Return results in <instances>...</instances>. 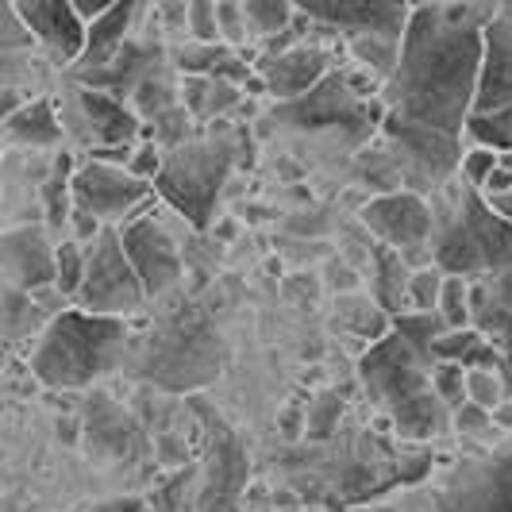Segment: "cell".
Instances as JSON below:
<instances>
[{
	"instance_id": "6da1fadb",
	"label": "cell",
	"mask_w": 512,
	"mask_h": 512,
	"mask_svg": "<svg viewBox=\"0 0 512 512\" xmlns=\"http://www.w3.org/2000/svg\"><path fill=\"white\" fill-rule=\"evenodd\" d=\"M493 4H420L409 12L397 70L385 81V124L459 139L482 74Z\"/></svg>"
},
{
	"instance_id": "7a4b0ae2",
	"label": "cell",
	"mask_w": 512,
	"mask_h": 512,
	"mask_svg": "<svg viewBox=\"0 0 512 512\" xmlns=\"http://www.w3.org/2000/svg\"><path fill=\"white\" fill-rule=\"evenodd\" d=\"M124 347H128L124 320L66 308L39 335L31 351V374L47 389H85L120 366Z\"/></svg>"
},
{
	"instance_id": "3957f363",
	"label": "cell",
	"mask_w": 512,
	"mask_h": 512,
	"mask_svg": "<svg viewBox=\"0 0 512 512\" xmlns=\"http://www.w3.org/2000/svg\"><path fill=\"white\" fill-rule=\"evenodd\" d=\"M362 382L366 393L389 412V424L405 439H432L451 412L443 409L432 393V359L412 351L401 335H382L362 355Z\"/></svg>"
},
{
	"instance_id": "277c9868",
	"label": "cell",
	"mask_w": 512,
	"mask_h": 512,
	"mask_svg": "<svg viewBox=\"0 0 512 512\" xmlns=\"http://www.w3.org/2000/svg\"><path fill=\"white\" fill-rule=\"evenodd\" d=\"M432 228V262L447 278H474V274H501L512 266V224H505L493 208L466 185L447 193V208L436 212Z\"/></svg>"
},
{
	"instance_id": "5b68a950",
	"label": "cell",
	"mask_w": 512,
	"mask_h": 512,
	"mask_svg": "<svg viewBox=\"0 0 512 512\" xmlns=\"http://www.w3.org/2000/svg\"><path fill=\"white\" fill-rule=\"evenodd\" d=\"M235 166V135L224 128L208 131L205 139H189L178 151L162 154V174L154 189L166 197V205L197 228H205L216 212L220 189Z\"/></svg>"
},
{
	"instance_id": "8992f818",
	"label": "cell",
	"mask_w": 512,
	"mask_h": 512,
	"mask_svg": "<svg viewBox=\"0 0 512 512\" xmlns=\"http://www.w3.org/2000/svg\"><path fill=\"white\" fill-rule=\"evenodd\" d=\"M462 139L470 147L512 151V4H493L482 39V74Z\"/></svg>"
},
{
	"instance_id": "52a82bcc",
	"label": "cell",
	"mask_w": 512,
	"mask_h": 512,
	"mask_svg": "<svg viewBox=\"0 0 512 512\" xmlns=\"http://www.w3.org/2000/svg\"><path fill=\"white\" fill-rule=\"evenodd\" d=\"M436 512H512V436L451 462L432 489Z\"/></svg>"
},
{
	"instance_id": "ba28073f",
	"label": "cell",
	"mask_w": 512,
	"mask_h": 512,
	"mask_svg": "<svg viewBox=\"0 0 512 512\" xmlns=\"http://www.w3.org/2000/svg\"><path fill=\"white\" fill-rule=\"evenodd\" d=\"M143 305V285L131 270L120 231L104 228L89 247H85V278L77 289V308L93 316H124L131 308Z\"/></svg>"
},
{
	"instance_id": "9c48e42d",
	"label": "cell",
	"mask_w": 512,
	"mask_h": 512,
	"mask_svg": "<svg viewBox=\"0 0 512 512\" xmlns=\"http://www.w3.org/2000/svg\"><path fill=\"white\" fill-rule=\"evenodd\" d=\"M366 89L355 77L328 74L308 97L278 108V120L293 124V128H332L343 131L351 143H362L374 131V108L366 104Z\"/></svg>"
},
{
	"instance_id": "30bf717a",
	"label": "cell",
	"mask_w": 512,
	"mask_h": 512,
	"mask_svg": "<svg viewBox=\"0 0 512 512\" xmlns=\"http://www.w3.org/2000/svg\"><path fill=\"white\" fill-rule=\"evenodd\" d=\"M147 197H151V185L131 178L124 166H108V162H93L89 158L77 174H70V201H74L77 212L93 216L97 224L124 220Z\"/></svg>"
},
{
	"instance_id": "8fae6325",
	"label": "cell",
	"mask_w": 512,
	"mask_h": 512,
	"mask_svg": "<svg viewBox=\"0 0 512 512\" xmlns=\"http://www.w3.org/2000/svg\"><path fill=\"white\" fill-rule=\"evenodd\" d=\"M362 224L378 239V247H389V251L401 255V251L432 243L436 216H432L428 197L401 189V193H378L370 205L362 208Z\"/></svg>"
},
{
	"instance_id": "7c38bea8",
	"label": "cell",
	"mask_w": 512,
	"mask_h": 512,
	"mask_svg": "<svg viewBox=\"0 0 512 512\" xmlns=\"http://www.w3.org/2000/svg\"><path fill=\"white\" fill-rule=\"evenodd\" d=\"M293 8L305 20L332 27L347 39H359V35L401 39L412 12L409 4H397V0H297Z\"/></svg>"
},
{
	"instance_id": "4fadbf2b",
	"label": "cell",
	"mask_w": 512,
	"mask_h": 512,
	"mask_svg": "<svg viewBox=\"0 0 512 512\" xmlns=\"http://www.w3.org/2000/svg\"><path fill=\"white\" fill-rule=\"evenodd\" d=\"M27 39L51 58L54 66H74L85 47V24L66 0H20L12 4Z\"/></svg>"
},
{
	"instance_id": "5bb4252c",
	"label": "cell",
	"mask_w": 512,
	"mask_h": 512,
	"mask_svg": "<svg viewBox=\"0 0 512 512\" xmlns=\"http://www.w3.org/2000/svg\"><path fill=\"white\" fill-rule=\"evenodd\" d=\"M120 243H124V255H128L135 278L143 285V297H158L162 289L178 282L181 274V258L174 239L166 235V228L143 216V220H131L128 228L120 231Z\"/></svg>"
},
{
	"instance_id": "9a60e30c",
	"label": "cell",
	"mask_w": 512,
	"mask_h": 512,
	"mask_svg": "<svg viewBox=\"0 0 512 512\" xmlns=\"http://www.w3.org/2000/svg\"><path fill=\"white\" fill-rule=\"evenodd\" d=\"M255 74L274 101L293 104L308 97L324 77L332 74V54L324 47H312V43H297V47L274 54V58H258Z\"/></svg>"
},
{
	"instance_id": "2e32d148",
	"label": "cell",
	"mask_w": 512,
	"mask_h": 512,
	"mask_svg": "<svg viewBox=\"0 0 512 512\" xmlns=\"http://www.w3.org/2000/svg\"><path fill=\"white\" fill-rule=\"evenodd\" d=\"M247 486V462L243 447L228 436V428H220L212 439V451L205 462V482L197 493V509L201 512H239V489Z\"/></svg>"
},
{
	"instance_id": "e0dca14e",
	"label": "cell",
	"mask_w": 512,
	"mask_h": 512,
	"mask_svg": "<svg viewBox=\"0 0 512 512\" xmlns=\"http://www.w3.org/2000/svg\"><path fill=\"white\" fill-rule=\"evenodd\" d=\"M77 108H81L85 131L93 135L97 151H120V147H135V135H139V116L131 112V104L116 101V97H108V93H97V89L77 85Z\"/></svg>"
},
{
	"instance_id": "ac0fdd59",
	"label": "cell",
	"mask_w": 512,
	"mask_h": 512,
	"mask_svg": "<svg viewBox=\"0 0 512 512\" xmlns=\"http://www.w3.org/2000/svg\"><path fill=\"white\" fill-rule=\"evenodd\" d=\"M135 16H139V4H112L101 20L85 24V47H81V58L74 62L77 77L97 74V70L116 62V54L124 51V43H128Z\"/></svg>"
},
{
	"instance_id": "d6986e66",
	"label": "cell",
	"mask_w": 512,
	"mask_h": 512,
	"mask_svg": "<svg viewBox=\"0 0 512 512\" xmlns=\"http://www.w3.org/2000/svg\"><path fill=\"white\" fill-rule=\"evenodd\" d=\"M0 266L12 282H20L24 289H35V285L54 282V251L47 247L43 231L27 228L16 231L0 243Z\"/></svg>"
},
{
	"instance_id": "ffe728a7",
	"label": "cell",
	"mask_w": 512,
	"mask_h": 512,
	"mask_svg": "<svg viewBox=\"0 0 512 512\" xmlns=\"http://www.w3.org/2000/svg\"><path fill=\"white\" fill-rule=\"evenodd\" d=\"M4 131L12 143H24V147H58L62 143V120L51 101H24L16 108V116L4 124Z\"/></svg>"
},
{
	"instance_id": "44dd1931",
	"label": "cell",
	"mask_w": 512,
	"mask_h": 512,
	"mask_svg": "<svg viewBox=\"0 0 512 512\" xmlns=\"http://www.w3.org/2000/svg\"><path fill=\"white\" fill-rule=\"evenodd\" d=\"M470 328L497 351L512 347V312L493 297L489 285H470Z\"/></svg>"
},
{
	"instance_id": "7402d4cb",
	"label": "cell",
	"mask_w": 512,
	"mask_h": 512,
	"mask_svg": "<svg viewBox=\"0 0 512 512\" xmlns=\"http://www.w3.org/2000/svg\"><path fill=\"white\" fill-rule=\"evenodd\" d=\"M374 274H378V308H382L385 316L393 320V316L409 312L412 270L401 262V255L389 251V247H378V251H374Z\"/></svg>"
},
{
	"instance_id": "603a6c76",
	"label": "cell",
	"mask_w": 512,
	"mask_h": 512,
	"mask_svg": "<svg viewBox=\"0 0 512 512\" xmlns=\"http://www.w3.org/2000/svg\"><path fill=\"white\" fill-rule=\"evenodd\" d=\"M243 4V24H247V39H278L282 31L293 27L297 20V8L285 4V0H239Z\"/></svg>"
},
{
	"instance_id": "cb8c5ba5",
	"label": "cell",
	"mask_w": 512,
	"mask_h": 512,
	"mask_svg": "<svg viewBox=\"0 0 512 512\" xmlns=\"http://www.w3.org/2000/svg\"><path fill=\"white\" fill-rule=\"evenodd\" d=\"M351 58L359 62V70L374 77V81H389L397 70V58H401V39H389V35H359L351 39Z\"/></svg>"
},
{
	"instance_id": "d4e9b609",
	"label": "cell",
	"mask_w": 512,
	"mask_h": 512,
	"mask_svg": "<svg viewBox=\"0 0 512 512\" xmlns=\"http://www.w3.org/2000/svg\"><path fill=\"white\" fill-rule=\"evenodd\" d=\"M128 101H131V112H135L139 120H147V124H154L158 116H166L170 108H178V104H181L178 101V85H170V77H166V74L139 81Z\"/></svg>"
},
{
	"instance_id": "484cf974",
	"label": "cell",
	"mask_w": 512,
	"mask_h": 512,
	"mask_svg": "<svg viewBox=\"0 0 512 512\" xmlns=\"http://www.w3.org/2000/svg\"><path fill=\"white\" fill-rule=\"evenodd\" d=\"M389 324H393V335H401L412 351H420L424 359H432L436 339L447 332L436 312H401V316H393Z\"/></svg>"
},
{
	"instance_id": "4316f807",
	"label": "cell",
	"mask_w": 512,
	"mask_h": 512,
	"mask_svg": "<svg viewBox=\"0 0 512 512\" xmlns=\"http://www.w3.org/2000/svg\"><path fill=\"white\" fill-rule=\"evenodd\" d=\"M436 316L443 320L447 332H466L470 328V282L466 278H447L443 274Z\"/></svg>"
},
{
	"instance_id": "83f0119b",
	"label": "cell",
	"mask_w": 512,
	"mask_h": 512,
	"mask_svg": "<svg viewBox=\"0 0 512 512\" xmlns=\"http://www.w3.org/2000/svg\"><path fill=\"white\" fill-rule=\"evenodd\" d=\"M428 378H432V393H436V401L447 412H455V409L466 405V370H462L459 362H432Z\"/></svg>"
},
{
	"instance_id": "f1b7e54d",
	"label": "cell",
	"mask_w": 512,
	"mask_h": 512,
	"mask_svg": "<svg viewBox=\"0 0 512 512\" xmlns=\"http://www.w3.org/2000/svg\"><path fill=\"white\" fill-rule=\"evenodd\" d=\"M81 278H85V247H81L77 239L58 243V247H54V285H58L66 297H77Z\"/></svg>"
},
{
	"instance_id": "f546056e",
	"label": "cell",
	"mask_w": 512,
	"mask_h": 512,
	"mask_svg": "<svg viewBox=\"0 0 512 512\" xmlns=\"http://www.w3.org/2000/svg\"><path fill=\"white\" fill-rule=\"evenodd\" d=\"M151 135H154V147H158V151H178V147H185V143L193 139V116L178 104V108H170L166 116L154 120Z\"/></svg>"
},
{
	"instance_id": "4dcf8cb0",
	"label": "cell",
	"mask_w": 512,
	"mask_h": 512,
	"mask_svg": "<svg viewBox=\"0 0 512 512\" xmlns=\"http://www.w3.org/2000/svg\"><path fill=\"white\" fill-rule=\"evenodd\" d=\"M339 305H343V320H347V328H351V332L370 335L374 343L385 335L382 328H385V320H389V316H385L374 301H366V297H343Z\"/></svg>"
},
{
	"instance_id": "1f68e13d",
	"label": "cell",
	"mask_w": 512,
	"mask_h": 512,
	"mask_svg": "<svg viewBox=\"0 0 512 512\" xmlns=\"http://www.w3.org/2000/svg\"><path fill=\"white\" fill-rule=\"evenodd\" d=\"M466 401L493 412L505 401V382L497 370H466Z\"/></svg>"
},
{
	"instance_id": "d6a6232c",
	"label": "cell",
	"mask_w": 512,
	"mask_h": 512,
	"mask_svg": "<svg viewBox=\"0 0 512 512\" xmlns=\"http://www.w3.org/2000/svg\"><path fill=\"white\" fill-rule=\"evenodd\" d=\"M185 35L193 43H220V27H216V0H193L185 8Z\"/></svg>"
},
{
	"instance_id": "836d02e7",
	"label": "cell",
	"mask_w": 512,
	"mask_h": 512,
	"mask_svg": "<svg viewBox=\"0 0 512 512\" xmlns=\"http://www.w3.org/2000/svg\"><path fill=\"white\" fill-rule=\"evenodd\" d=\"M497 170V151H486V147H466L459 158V174L455 178L466 185V189H482L486 185V178Z\"/></svg>"
},
{
	"instance_id": "e575fe53",
	"label": "cell",
	"mask_w": 512,
	"mask_h": 512,
	"mask_svg": "<svg viewBox=\"0 0 512 512\" xmlns=\"http://www.w3.org/2000/svg\"><path fill=\"white\" fill-rule=\"evenodd\" d=\"M339 416H343V401H339V393H320L316 401H312V409H308V436L312 439H328L335 432V424H339Z\"/></svg>"
},
{
	"instance_id": "d590c367",
	"label": "cell",
	"mask_w": 512,
	"mask_h": 512,
	"mask_svg": "<svg viewBox=\"0 0 512 512\" xmlns=\"http://www.w3.org/2000/svg\"><path fill=\"white\" fill-rule=\"evenodd\" d=\"M439 289H443V274H439L436 266L416 270L409 278V312H436Z\"/></svg>"
},
{
	"instance_id": "8d00e7d4",
	"label": "cell",
	"mask_w": 512,
	"mask_h": 512,
	"mask_svg": "<svg viewBox=\"0 0 512 512\" xmlns=\"http://www.w3.org/2000/svg\"><path fill=\"white\" fill-rule=\"evenodd\" d=\"M216 27H220V43L239 51L247 43V24H243V4L239 0H216Z\"/></svg>"
},
{
	"instance_id": "74e56055",
	"label": "cell",
	"mask_w": 512,
	"mask_h": 512,
	"mask_svg": "<svg viewBox=\"0 0 512 512\" xmlns=\"http://www.w3.org/2000/svg\"><path fill=\"white\" fill-rule=\"evenodd\" d=\"M43 201H47V212H51V224L58 228V224L70 216V162H66V158L58 162V174H54L51 185L43 189Z\"/></svg>"
},
{
	"instance_id": "f35d334b",
	"label": "cell",
	"mask_w": 512,
	"mask_h": 512,
	"mask_svg": "<svg viewBox=\"0 0 512 512\" xmlns=\"http://www.w3.org/2000/svg\"><path fill=\"white\" fill-rule=\"evenodd\" d=\"M482 335L474 332V328H466V332H443L436 339V347H432V362H459L474 351V343H478Z\"/></svg>"
},
{
	"instance_id": "ab89813d",
	"label": "cell",
	"mask_w": 512,
	"mask_h": 512,
	"mask_svg": "<svg viewBox=\"0 0 512 512\" xmlns=\"http://www.w3.org/2000/svg\"><path fill=\"white\" fill-rule=\"evenodd\" d=\"M27 43H31V39H27V31L20 27V20H16V12L0 4V74L8 70L4 62H8L16 51H24Z\"/></svg>"
},
{
	"instance_id": "60d3db41",
	"label": "cell",
	"mask_w": 512,
	"mask_h": 512,
	"mask_svg": "<svg viewBox=\"0 0 512 512\" xmlns=\"http://www.w3.org/2000/svg\"><path fill=\"white\" fill-rule=\"evenodd\" d=\"M243 101V89L239 85H231V81H212V89H208L205 97V108H201V120H220L228 108Z\"/></svg>"
},
{
	"instance_id": "b9f144b4",
	"label": "cell",
	"mask_w": 512,
	"mask_h": 512,
	"mask_svg": "<svg viewBox=\"0 0 512 512\" xmlns=\"http://www.w3.org/2000/svg\"><path fill=\"white\" fill-rule=\"evenodd\" d=\"M128 170L131 178H139V181H147V185H154V178L162 174V151L154 147V143H143V147H135L128 158Z\"/></svg>"
},
{
	"instance_id": "7bdbcfd3",
	"label": "cell",
	"mask_w": 512,
	"mask_h": 512,
	"mask_svg": "<svg viewBox=\"0 0 512 512\" xmlns=\"http://www.w3.org/2000/svg\"><path fill=\"white\" fill-rule=\"evenodd\" d=\"M451 424H455V432L459 436H482L486 428H493V420H489V412L486 409H478V405H462V409L451 412Z\"/></svg>"
},
{
	"instance_id": "ee69618b",
	"label": "cell",
	"mask_w": 512,
	"mask_h": 512,
	"mask_svg": "<svg viewBox=\"0 0 512 512\" xmlns=\"http://www.w3.org/2000/svg\"><path fill=\"white\" fill-rule=\"evenodd\" d=\"M359 512H436V501H432V493L428 497H397V501H389V505H370V509H359Z\"/></svg>"
},
{
	"instance_id": "f6af8a7d",
	"label": "cell",
	"mask_w": 512,
	"mask_h": 512,
	"mask_svg": "<svg viewBox=\"0 0 512 512\" xmlns=\"http://www.w3.org/2000/svg\"><path fill=\"white\" fill-rule=\"evenodd\" d=\"M108 8H112V0H74V12H77V20H81V24L101 20Z\"/></svg>"
},
{
	"instance_id": "bcb514c9",
	"label": "cell",
	"mask_w": 512,
	"mask_h": 512,
	"mask_svg": "<svg viewBox=\"0 0 512 512\" xmlns=\"http://www.w3.org/2000/svg\"><path fill=\"white\" fill-rule=\"evenodd\" d=\"M20 104H24V93H20V89H12V85H8V89H0V128L16 116V108H20Z\"/></svg>"
},
{
	"instance_id": "7dc6e473",
	"label": "cell",
	"mask_w": 512,
	"mask_h": 512,
	"mask_svg": "<svg viewBox=\"0 0 512 512\" xmlns=\"http://www.w3.org/2000/svg\"><path fill=\"white\" fill-rule=\"evenodd\" d=\"M489 289H493V297H497V301L512 312V266H509V270H501V274L493 278V285H489Z\"/></svg>"
},
{
	"instance_id": "c3c4849f",
	"label": "cell",
	"mask_w": 512,
	"mask_h": 512,
	"mask_svg": "<svg viewBox=\"0 0 512 512\" xmlns=\"http://www.w3.org/2000/svg\"><path fill=\"white\" fill-rule=\"evenodd\" d=\"M489 420H493V428H497V432L512 436V401H501L497 409L489 412Z\"/></svg>"
},
{
	"instance_id": "681fc988",
	"label": "cell",
	"mask_w": 512,
	"mask_h": 512,
	"mask_svg": "<svg viewBox=\"0 0 512 512\" xmlns=\"http://www.w3.org/2000/svg\"><path fill=\"white\" fill-rule=\"evenodd\" d=\"M501 382H505V401H512V347L509 351H501Z\"/></svg>"
},
{
	"instance_id": "f907efd6",
	"label": "cell",
	"mask_w": 512,
	"mask_h": 512,
	"mask_svg": "<svg viewBox=\"0 0 512 512\" xmlns=\"http://www.w3.org/2000/svg\"><path fill=\"white\" fill-rule=\"evenodd\" d=\"M101 512H151L143 501H135V497H128V501H112V505H101Z\"/></svg>"
},
{
	"instance_id": "816d5d0a",
	"label": "cell",
	"mask_w": 512,
	"mask_h": 512,
	"mask_svg": "<svg viewBox=\"0 0 512 512\" xmlns=\"http://www.w3.org/2000/svg\"><path fill=\"white\" fill-rule=\"evenodd\" d=\"M486 205L493 208V212H497L505 224H512V189L505 193V197H497V201H486Z\"/></svg>"
}]
</instances>
